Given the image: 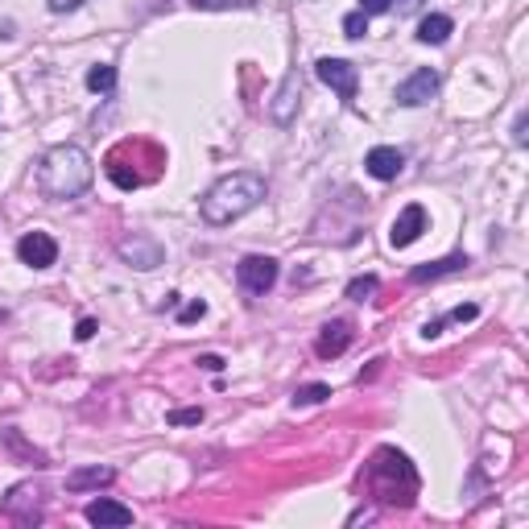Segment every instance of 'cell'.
Here are the masks:
<instances>
[{
  "label": "cell",
  "mask_w": 529,
  "mask_h": 529,
  "mask_svg": "<svg viewBox=\"0 0 529 529\" xmlns=\"http://www.w3.org/2000/svg\"><path fill=\"white\" fill-rule=\"evenodd\" d=\"M91 157L79 145H54L42 153L38 162V190L50 199V203H67V199H79L91 187Z\"/></svg>",
  "instance_id": "1"
},
{
  "label": "cell",
  "mask_w": 529,
  "mask_h": 529,
  "mask_svg": "<svg viewBox=\"0 0 529 529\" xmlns=\"http://www.w3.org/2000/svg\"><path fill=\"white\" fill-rule=\"evenodd\" d=\"M261 199H264V178L253 174V170H240V174L219 178L216 187L203 195V207H199V211H203V219L211 227H224V224H232V219L248 216Z\"/></svg>",
  "instance_id": "2"
},
{
  "label": "cell",
  "mask_w": 529,
  "mask_h": 529,
  "mask_svg": "<svg viewBox=\"0 0 529 529\" xmlns=\"http://www.w3.org/2000/svg\"><path fill=\"white\" fill-rule=\"evenodd\" d=\"M368 488L381 505H402L410 509L413 497H418V471L413 463L405 459L402 451H393V447H381L368 463Z\"/></svg>",
  "instance_id": "3"
},
{
  "label": "cell",
  "mask_w": 529,
  "mask_h": 529,
  "mask_svg": "<svg viewBox=\"0 0 529 529\" xmlns=\"http://www.w3.org/2000/svg\"><path fill=\"white\" fill-rule=\"evenodd\" d=\"M236 277H240V290L245 294H269L277 282V261L274 256H245V261L236 264Z\"/></svg>",
  "instance_id": "4"
},
{
  "label": "cell",
  "mask_w": 529,
  "mask_h": 529,
  "mask_svg": "<svg viewBox=\"0 0 529 529\" xmlns=\"http://www.w3.org/2000/svg\"><path fill=\"white\" fill-rule=\"evenodd\" d=\"M314 75L323 79V83L339 99H356V88H360V70H356L352 62H343V59H319V62H314Z\"/></svg>",
  "instance_id": "5"
},
{
  "label": "cell",
  "mask_w": 529,
  "mask_h": 529,
  "mask_svg": "<svg viewBox=\"0 0 529 529\" xmlns=\"http://www.w3.org/2000/svg\"><path fill=\"white\" fill-rule=\"evenodd\" d=\"M434 96H439V70H431V67L413 70V75L405 79L402 88H397V104H405V108H418V104H431Z\"/></svg>",
  "instance_id": "6"
},
{
  "label": "cell",
  "mask_w": 529,
  "mask_h": 529,
  "mask_svg": "<svg viewBox=\"0 0 529 529\" xmlns=\"http://www.w3.org/2000/svg\"><path fill=\"white\" fill-rule=\"evenodd\" d=\"M17 256L30 269H50V264L59 261V245H54V236H46V232H25L17 240Z\"/></svg>",
  "instance_id": "7"
},
{
  "label": "cell",
  "mask_w": 529,
  "mask_h": 529,
  "mask_svg": "<svg viewBox=\"0 0 529 529\" xmlns=\"http://www.w3.org/2000/svg\"><path fill=\"white\" fill-rule=\"evenodd\" d=\"M422 232H426V207L410 203V207L402 211V216L393 219V227H389V245H393V248H410Z\"/></svg>",
  "instance_id": "8"
},
{
  "label": "cell",
  "mask_w": 529,
  "mask_h": 529,
  "mask_svg": "<svg viewBox=\"0 0 529 529\" xmlns=\"http://www.w3.org/2000/svg\"><path fill=\"white\" fill-rule=\"evenodd\" d=\"M364 170L373 178H381V182H393V178L405 170V153L402 149H393V145H376L368 149V157H364Z\"/></svg>",
  "instance_id": "9"
},
{
  "label": "cell",
  "mask_w": 529,
  "mask_h": 529,
  "mask_svg": "<svg viewBox=\"0 0 529 529\" xmlns=\"http://www.w3.org/2000/svg\"><path fill=\"white\" fill-rule=\"evenodd\" d=\"M298 99H302V75L290 70V75L282 79V88H277V99H274V108H269V116H274L277 125H290L298 112Z\"/></svg>",
  "instance_id": "10"
},
{
  "label": "cell",
  "mask_w": 529,
  "mask_h": 529,
  "mask_svg": "<svg viewBox=\"0 0 529 529\" xmlns=\"http://www.w3.org/2000/svg\"><path fill=\"white\" fill-rule=\"evenodd\" d=\"M348 343H352V323L348 319H335L319 331V343H314V352L323 356V360H335V356L348 352Z\"/></svg>",
  "instance_id": "11"
},
{
  "label": "cell",
  "mask_w": 529,
  "mask_h": 529,
  "mask_svg": "<svg viewBox=\"0 0 529 529\" xmlns=\"http://www.w3.org/2000/svg\"><path fill=\"white\" fill-rule=\"evenodd\" d=\"M83 517H88L91 525H128V521H133V509H125L120 500L99 497V500H91L88 509H83Z\"/></svg>",
  "instance_id": "12"
},
{
  "label": "cell",
  "mask_w": 529,
  "mask_h": 529,
  "mask_svg": "<svg viewBox=\"0 0 529 529\" xmlns=\"http://www.w3.org/2000/svg\"><path fill=\"white\" fill-rule=\"evenodd\" d=\"M112 480H116V471H112V468H99V463H96V468H79V471H70V476H67V492H91V488H108V484Z\"/></svg>",
  "instance_id": "13"
},
{
  "label": "cell",
  "mask_w": 529,
  "mask_h": 529,
  "mask_svg": "<svg viewBox=\"0 0 529 529\" xmlns=\"http://www.w3.org/2000/svg\"><path fill=\"white\" fill-rule=\"evenodd\" d=\"M120 256H125V261H133L137 269H153V264H162V245L145 240V236H133V240H125V245H120Z\"/></svg>",
  "instance_id": "14"
},
{
  "label": "cell",
  "mask_w": 529,
  "mask_h": 529,
  "mask_svg": "<svg viewBox=\"0 0 529 529\" xmlns=\"http://www.w3.org/2000/svg\"><path fill=\"white\" fill-rule=\"evenodd\" d=\"M459 269H468V256L463 253H455V256H442V261H426V264H418L410 274V282H439V277H451V274H459Z\"/></svg>",
  "instance_id": "15"
},
{
  "label": "cell",
  "mask_w": 529,
  "mask_h": 529,
  "mask_svg": "<svg viewBox=\"0 0 529 529\" xmlns=\"http://www.w3.org/2000/svg\"><path fill=\"white\" fill-rule=\"evenodd\" d=\"M451 17H442V13H431V17H422L418 25V42L422 46H442V42L451 38Z\"/></svg>",
  "instance_id": "16"
},
{
  "label": "cell",
  "mask_w": 529,
  "mask_h": 529,
  "mask_svg": "<svg viewBox=\"0 0 529 529\" xmlns=\"http://www.w3.org/2000/svg\"><path fill=\"white\" fill-rule=\"evenodd\" d=\"M88 88L99 91V96H108V91L116 88V67H108V62L91 67V70H88Z\"/></svg>",
  "instance_id": "17"
},
{
  "label": "cell",
  "mask_w": 529,
  "mask_h": 529,
  "mask_svg": "<svg viewBox=\"0 0 529 529\" xmlns=\"http://www.w3.org/2000/svg\"><path fill=\"white\" fill-rule=\"evenodd\" d=\"M331 397V385H302V389H294V405H319Z\"/></svg>",
  "instance_id": "18"
},
{
  "label": "cell",
  "mask_w": 529,
  "mask_h": 529,
  "mask_svg": "<svg viewBox=\"0 0 529 529\" xmlns=\"http://www.w3.org/2000/svg\"><path fill=\"white\" fill-rule=\"evenodd\" d=\"M376 277L373 274H364V277H356V282H348V298H352V302H364V298H373L376 294Z\"/></svg>",
  "instance_id": "19"
},
{
  "label": "cell",
  "mask_w": 529,
  "mask_h": 529,
  "mask_svg": "<svg viewBox=\"0 0 529 529\" xmlns=\"http://www.w3.org/2000/svg\"><path fill=\"white\" fill-rule=\"evenodd\" d=\"M343 33H348V38H364V33H368V17H364L360 9L348 13V17H343Z\"/></svg>",
  "instance_id": "20"
},
{
  "label": "cell",
  "mask_w": 529,
  "mask_h": 529,
  "mask_svg": "<svg viewBox=\"0 0 529 529\" xmlns=\"http://www.w3.org/2000/svg\"><path fill=\"white\" fill-rule=\"evenodd\" d=\"M195 9H253L256 0H190Z\"/></svg>",
  "instance_id": "21"
},
{
  "label": "cell",
  "mask_w": 529,
  "mask_h": 529,
  "mask_svg": "<svg viewBox=\"0 0 529 529\" xmlns=\"http://www.w3.org/2000/svg\"><path fill=\"white\" fill-rule=\"evenodd\" d=\"M203 422V410H174L170 413V426H199Z\"/></svg>",
  "instance_id": "22"
},
{
  "label": "cell",
  "mask_w": 529,
  "mask_h": 529,
  "mask_svg": "<svg viewBox=\"0 0 529 529\" xmlns=\"http://www.w3.org/2000/svg\"><path fill=\"white\" fill-rule=\"evenodd\" d=\"M207 314V302H190V306H182V314H178V323H199Z\"/></svg>",
  "instance_id": "23"
},
{
  "label": "cell",
  "mask_w": 529,
  "mask_h": 529,
  "mask_svg": "<svg viewBox=\"0 0 529 529\" xmlns=\"http://www.w3.org/2000/svg\"><path fill=\"white\" fill-rule=\"evenodd\" d=\"M393 0H360V13L364 17H376V13H389Z\"/></svg>",
  "instance_id": "24"
},
{
  "label": "cell",
  "mask_w": 529,
  "mask_h": 529,
  "mask_svg": "<svg viewBox=\"0 0 529 529\" xmlns=\"http://www.w3.org/2000/svg\"><path fill=\"white\" fill-rule=\"evenodd\" d=\"M476 314H480V306H455V311H451V319H455V323H468V319H476Z\"/></svg>",
  "instance_id": "25"
},
{
  "label": "cell",
  "mask_w": 529,
  "mask_h": 529,
  "mask_svg": "<svg viewBox=\"0 0 529 529\" xmlns=\"http://www.w3.org/2000/svg\"><path fill=\"white\" fill-rule=\"evenodd\" d=\"M79 5H88V0H50V13H75Z\"/></svg>",
  "instance_id": "26"
},
{
  "label": "cell",
  "mask_w": 529,
  "mask_h": 529,
  "mask_svg": "<svg viewBox=\"0 0 529 529\" xmlns=\"http://www.w3.org/2000/svg\"><path fill=\"white\" fill-rule=\"evenodd\" d=\"M96 331H99V327H96V319H83V323H79V331H75V339H91Z\"/></svg>",
  "instance_id": "27"
},
{
  "label": "cell",
  "mask_w": 529,
  "mask_h": 529,
  "mask_svg": "<svg viewBox=\"0 0 529 529\" xmlns=\"http://www.w3.org/2000/svg\"><path fill=\"white\" fill-rule=\"evenodd\" d=\"M199 364H203V368H211V373H219V368H224V360H219V356H199Z\"/></svg>",
  "instance_id": "28"
},
{
  "label": "cell",
  "mask_w": 529,
  "mask_h": 529,
  "mask_svg": "<svg viewBox=\"0 0 529 529\" xmlns=\"http://www.w3.org/2000/svg\"><path fill=\"white\" fill-rule=\"evenodd\" d=\"M513 141H517V145H525V116H517V125H513Z\"/></svg>",
  "instance_id": "29"
}]
</instances>
